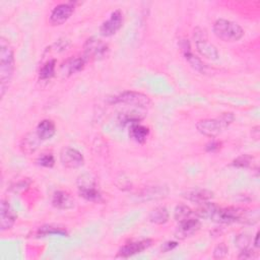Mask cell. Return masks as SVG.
<instances>
[{"instance_id": "cell-1", "label": "cell", "mask_w": 260, "mask_h": 260, "mask_svg": "<svg viewBox=\"0 0 260 260\" xmlns=\"http://www.w3.org/2000/svg\"><path fill=\"white\" fill-rule=\"evenodd\" d=\"M13 49L6 39H0V95L3 98L14 72Z\"/></svg>"}, {"instance_id": "cell-2", "label": "cell", "mask_w": 260, "mask_h": 260, "mask_svg": "<svg viewBox=\"0 0 260 260\" xmlns=\"http://www.w3.org/2000/svg\"><path fill=\"white\" fill-rule=\"evenodd\" d=\"M235 120L233 113H222L215 119H203L197 122L196 129L204 136L214 138L218 136L226 127H229Z\"/></svg>"}, {"instance_id": "cell-3", "label": "cell", "mask_w": 260, "mask_h": 260, "mask_svg": "<svg viewBox=\"0 0 260 260\" xmlns=\"http://www.w3.org/2000/svg\"><path fill=\"white\" fill-rule=\"evenodd\" d=\"M214 35L224 42H237L244 36V29L238 23L219 18L213 24Z\"/></svg>"}, {"instance_id": "cell-4", "label": "cell", "mask_w": 260, "mask_h": 260, "mask_svg": "<svg viewBox=\"0 0 260 260\" xmlns=\"http://www.w3.org/2000/svg\"><path fill=\"white\" fill-rule=\"evenodd\" d=\"M113 104H125L131 107L146 110L151 106V100L145 93L134 91V90H126L115 96H113L110 101Z\"/></svg>"}, {"instance_id": "cell-5", "label": "cell", "mask_w": 260, "mask_h": 260, "mask_svg": "<svg viewBox=\"0 0 260 260\" xmlns=\"http://www.w3.org/2000/svg\"><path fill=\"white\" fill-rule=\"evenodd\" d=\"M77 189L79 195L88 201H100L101 193L98 189L95 180L89 174H83L78 177L77 180Z\"/></svg>"}, {"instance_id": "cell-6", "label": "cell", "mask_w": 260, "mask_h": 260, "mask_svg": "<svg viewBox=\"0 0 260 260\" xmlns=\"http://www.w3.org/2000/svg\"><path fill=\"white\" fill-rule=\"evenodd\" d=\"M83 56L86 60H101L109 53V46L102 40L91 37L83 45Z\"/></svg>"}, {"instance_id": "cell-7", "label": "cell", "mask_w": 260, "mask_h": 260, "mask_svg": "<svg viewBox=\"0 0 260 260\" xmlns=\"http://www.w3.org/2000/svg\"><path fill=\"white\" fill-rule=\"evenodd\" d=\"M244 213L245 210L239 207H218L211 220L219 223H232L236 221H241Z\"/></svg>"}, {"instance_id": "cell-8", "label": "cell", "mask_w": 260, "mask_h": 260, "mask_svg": "<svg viewBox=\"0 0 260 260\" xmlns=\"http://www.w3.org/2000/svg\"><path fill=\"white\" fill-rule=\"evenodd\" d=\"M60 161L67 169H77L84 164V157L76 148L67 146L60 153Z\"/></svg>"}, {"instance_id": "cell-9", "label": "cell", "mask_w": 260, "mask_h": 260, "mask_svg": "<svg viewBox=\"0 0 260 260\" xmlns=\"http://www.w3.org/2000/svg\"><path fill=\"white\" fill-rule=\"evenodd\" d=\"M74 12V6L72 3H61L53 8L49 16V22L51 25H61L67 21Z\"/></svg>"}, {"instance_id": "cell-10", "label": "cell", "mask_w": 260, "mask_h": 260, "mask_svg": "<svg viewBox=\"0 0 260 260\" xmlns=\"http://www.w3.org/2000/svg\"><path fill=\"white\" fill-rule=\"evenodd\" d=\"M123 24V13L120 9L113 11L110 17L100 26V34L103 37H111L115 35Z\"/></svg>"}, {"instance_id": "cell-11", "label": "cell", "mask_w": 260, "mask_h": 260, "mask_svg": "<svg viewBox=\"0 0 260 260\" xmlns=\"http://www.w3.org/2000/svg\"><path fill=\"white\" fill-rule=\"evenodd\" d=\"M151 243H152V241L149 239H144V240H140V241H136V242L127 243L119 249L117 257L128 258V257L134 256L136 254H139V253L143 252L144 250H146L148 247H150Z\"/></svg>"}, {"instance_id": "cell-12", "label": "cell", "mask_w": 260, "mask_h": 260, "mask_svg": "<svg viewBox=\"0 0 260 260\" xmlns=\"http://www.w3.org/2000/svg\"><path fill=\"white\" fill-rule=\"evenodd\" d=\"M180 49L182 51V54L186 61L189 63V65L198 72H205L206 65L201 61L200 58H198L196 55L193 54L191 51V46L188 40H182L180 41Z\"/></svg>"}, {"instance_id": "cell-13", "label": "cell", "mask_w": 260, "mask_h": 260, "mask_svg": "<svg viewBox=\"0 0 260 260\" xmlns=\"http://www.w3.org/2000/svg\"><path fill=\"white\" fill-rule=\"evenodd\" d=\"M16 220V214L8 201L1 200L0 203V230L1 232L10 230Z\"/></svg>"}, {"instance_id": "cell-14", "label": "cell", "mask_w": 260, "mask_h": 260, "mask_svg": "<svg viewBox=\"0 0 260 260\" xmlns=\"http://www.w3.org/2000/svg\"><path fill=\"white\" fill-rule=\"evenodd\" d=\"M200 221L195 217H189L183 221L179 222L175 235L179 239H186L194 235L200 229Z\"/></svg>"}, {"instance_id": "cell-15", "label": "cell", "mask_w": 260, "mask_h": 260, "mask_svg": "<svg viewBox=\"0 0 260 260\" xmlns=\"http://www.w3.org/2000/svg\"><path fill=\"white\" fill-rule=\"evenodd\" d=\"M195 41V45H196V49L198 51V53L210 60H217L219 57L218 51L216 49V47L212 44H210L209 42H207V38L205 37H201V38H197L194 39Z\"/></svg>"}, {"instance_id": "cell-16", "label": "cell", "mask_w": 260, "mask_h": 260, "mask_svg": "<svg viewBox=\"0 0 260 260\" xmlns=\"http://www.w3.org/2000/svg\"><path fill=\"white\" fill-rule=\"evenodd\" d=\"M51 203L55 208L58 209H71L75 205L74 199L71 197V195L63 190L54 192Z\"/></svg>"}, {"instance_id": "cell-17", "label": "cell", "mask_w": 260, "mask_h": 260, "mask_svg": "<svg viewBox=\"0 0 260 260\" xmlns=\"http://www.w3.org/2000/svg\"><path fill=\"white\" fill-rule=\"evenodd\" d=\"M41 142H42V140L38 136L37 132H35V133L29 132L21 138L20 143H19V148L22 153L31 154L39 148Z\"/></svg>"}, {"instance_id": "cell-18", "label": "cell", "mask_w": 260, "mask_h": 260, "mask_svg": "<svg viewBox=\"0 0 260 260\" xmlns=\"http://www.w3.org/2000/svg\"><path fill=\"white\" fill-rule=\"evenodd\" d=\"M85 63H86V59L84 56L71 57L65 63H63V65L61 66V69L66 76H70L72 74H75L81 71L84 68Z\"/></svg>"}, {"instance_id": "cell-19", "label": "cell", "mask_w": 260, "mask_h": 260, "mask_svg": "<svg viewBox=\"0 0 260 260\" xmlns=\"http://www.w3.org/2000/svg\"><path fill=\"white\" fill-rule=\"evenodd\" d=\"M145 117L144 110L138 111V110H130L126 112H122L118 116V121L121 125H133L136 123H139L143 118Z\"/></svg>"}, {"instance_id": "cell-20", "label": "cell", "mask_w": 260, "mask_h": 260, "mask_svg": "<svg viewBox=\"0 0 260 260\" xmlns=\"http://www.w3.org/2000/svg\"><path fill=\"white\" fill-rule=\"evenodd\" d=\"M184 197L191 202L201 204L206 201H210V199L213 197V192L207 189L198 188V189H193L188 191L184 195Z\"/></svg>"}, {"instance_id": "cell-21", "label": "cell", "mask_w": 260, "mask_h": 260, "mask_svg": "<svg viewBox=\"0 0 260 260\" xmlns=\"http://www.w3.org/2000/svg\"><path fill=\"white\" fill-rule=\"evenodd\" d=\"M36 132L38 136L41 138V140H48L51 139L55 133H56V125L55 123L50 119L42 120L36 129Z\"/></svg>"}, {"instance_id": "cell-22", "label": "cell", "mask_w": 260, "mask_h": 260, "mask_svg": "<svg viewBox=\"0 0 260 260\" xmlns=\"http://www.w3.org/2000/svg\"><path fill=\"white\" fill-rule=\"evenodd\" d=\"M149 133V128L144 125H141L140 123H136L129 126V137L137 143H144L148 138Z\"/></svg>"}, {"instance_id": "cell-23", "label": "cell", "mask_w": 260, "mask_h": 260, "mask_svg": "<svg viewBox=\"0 0 260 260\" xmlns=\"http://www.w3.org/2000/svg\"><path fill=\"white\" fill-rule=\"evenodd\" d=\"M168 194V189L164 186H153L150 188L144 189L140 193V197H142V200H153V199H160L166 197Z\"/></svg>"}, {"instance_id": "cell-24", "label": "cell", "mask_w": 260, "mask_h": 260, "mask_svg": "<svg viewBox=\"0 0 260 260\" xmlns=\"http://www.w3.org/2000/svg\"><path fill=\"white\" fill-rule=\"evenodd\" d=\"M218 206L210 201H206L204 203L199 204L198 208L196 209V211L194 212L198 217L201 218H205V219H212L214 213L216 212Z\"/></svg>"}, {"instance_id": "cell-25", "label": "cell", "mask_w": 260, "mask_h": 260, "mask_svg": "<svg viewBox=\"0 0 260 260\" xmlns=\"http://www.w3.org/2000/svg\"><path fill=\"white\" fill-rule=\"evenodd\" d=\"M170 217L169 211L165 206H158L150 211L148 215V219L150 222L155 224H165L168 222Z\"/></svg>"}, {"instance_id": "cell-26", "label": "cell", "mask_w": 260, "mask_h": 260, "mask_svg": "<svg viewBox=\"0 0 260 260\" xmlns=\"http://www.w3.org/2000/svg\"><path fill=\"white\" fill-rule=\"evenodd\" d=\"M36 235L38 237H46V236H51V235L67 236L68 233L63 228H60V226H57V225H52V224H46V225L40 226L37 230Z\"/></svg>"}, {"instance_id": "cell-27", "label": "cell", "mask_w": 260, "mask_h": 260, "mask_svg": "<svg viewBox=\"0 0 260 260\" xmlns=\"http://www.w3.org/2000/svg\"><path fill=\"white\" fill-rule=\"evenodd\" d=\"M56 68V60L50 59L45 64L42 65L39 71V78L41 80H48L54 76Z\"/></svg>"}, {"instance_id": "cell-28", "label": "cell", "mask_w": 260, "mask_h": 260, "mask_svg": "<svg viewBox=\"0 0 260 260\" xmlns=\"http://www.w3.org/2000/svg\"><path fill=\"white\" fill-rule=\"evenodd\" d=\"M193 210L185 205V204H179L175 207V210H174V218L180 222V221H183L189 217H192V214H193Z\"/></svg>"}, {"instance_id": "cell-29", "label": "cell", "mask_w": 260, "mask_h": 260, "mask_svg": "<svg viewBox=\"0 0 260 260\" xmlns=\"http://www.w3.org/2000/svg\"><path fill=\"white\" fill-rule=\"evenodd\" d=\"M235 244L236 246L241 250H247V249H252L251 244H252V239L249 235L247 234H240L236 237L235 239Z\"/></svg>"}, {"instance_id": "cell-30", "label": "cell", "mask_w": 260, "mask_h": 260, "mask_svg": "<svg viewBox=\"0 0 260 260\" xmlns=\"http://www.w3.org/2000/svg\"><path fill=\"white\" fill-rule=\"evenodd\" d=\"M37 164L44 168H52L55 165V157L51 153H44L38 157Z\"/></svg>"}, {"instance_id": "cell-31", "label": "cell", "mask_w": 260, "mask_h": 260, "mask_svg": "<svg viewBox=\"0 0 260 260\" xmlns=\"http://www.w3.org/2000/svg\"><path fill=\"white\" fill-rule=\"evenodd\" d=\"M253 158L248 154H242L233 160V166L237 168H248L251 166Z\"/></svg>"}, {"instance_id": "cell-32", "label": "cell", "mask_w": 260, "mask_h": 260, "mask_svg": "<svg viewBox=\"0 0 260 260\" xmlns=\"http://www.w3.org/2000/svg\"><path fill=\"white\" fill-rule=\"evenodd\" d=\"M229 253V247L222 242L217 244L212 252V256L214 259H222L224 258Z\"/></svg>"}, {"instance_id": "cell-33", "label": "cell", "mask_w": 260, "mask_h": 260, "mask_svg": "<svg viewBox=\"0 0 260 260\" xmlns=\"http://www.w3.org/2000/svg\"><path fill=\"white\" fill-rule=\"evenodd\" d=\"M222 146V143L217 140H211L205 145V149L208 152H216L218 151Z\"/></svg>"}, {"instance_id": "cell-34", "label": "cell", "mask_w": 260, "mask_h": 260, "mask_svg": "<svg viewBox=\"0 0 260 260\" xmlns=\"http://www.w3.org/2000/svg\"><path fill=\"white\" fill-rule=\"evenodd\" d=\"M255 257V252L252 249L247 250H241L240 254L238 256L239 259H252Z\"/></svg>"}, {"instance_id": "cell-35", "label": "cell", "mask_w": 260, "mask_h": 260, "mask_svg": "<svg viewBox=\"0 0 260 260\" xmlns=\"http://www.w3.org/2000/svg\"><path fill=\"white\" fill-rule=\"evenodd\" d=\"M178 242L176 241H169V242H166L162 247H161V251L162 252H170L172 250H174L177 246H178Z\"/></svg>"}, {"instance_id": "cell-36", "label": "cell", "mask_w": 260, "mask_h": 260, "mask_svg": "<svg viewBox=\"0 0 260 260\" xmlns=\"http://www.w3.org/2000/svg\"><path fill=\"white\" fill-rule=\"evenodd\" d=\"M259 127L256 126L254 128H252V136L255 138V139H258L259 138Z\"/></svg>"}, {"instance_id": "cell-37", "label": "cell", "mask_w": 260, "mask_h": 260, "mask_svg": "<svg viewBox=\"0 0 260 260\" xmlns=\"http://www.w3.org/2000/svg\"><path fill=\"white\" fill-rule=\"evenodd\" d=\"M259 232H257L256 233V235H255V238H254V247L255 248H259Z\"/></svg>"}]
</instances>
